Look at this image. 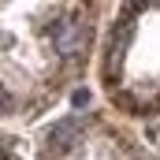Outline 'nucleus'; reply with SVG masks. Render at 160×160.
<instances>
[{
  "label": "nucleus",
  "instance_id": "nucleus-1",
  "mask_svg": "<svg viewBox=\"0 0 160 160\" xmlns=\"http://www.w3.org/2000/svg\"><path fill=\"white\" fill-rule=\"evenodd\" d=\"M52 45H56V52H60L63 60H75L82 48H86V30H82V22H75V19L56 22V26H52Z\"/></svg>",
  "mask_w": 160,
  "mask_h": 160
},
{
  "label": "nucleus",
  "instance_id": "nucleus-2",
  "mask_svg": "<svg viewBox=\"0 0 160 160\" xmlns=\"http://www.w3.org/2000/svg\"><path fill=\"white\" fill-rule=\"evenodd\" d=\"M52 142H56V145H63V149H67V145H75V142H78V123H75V119H63L56 130H52Z\"/></svg>",
  "mask_w": 160,
  "mask_h": 160
}]
</instances>
